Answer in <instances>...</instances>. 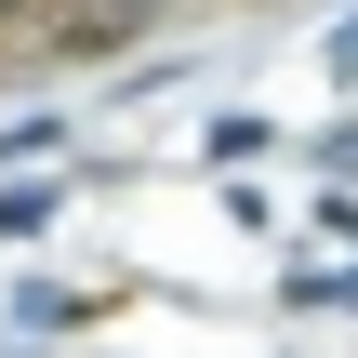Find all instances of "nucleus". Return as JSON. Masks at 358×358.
Returning <instances> with one entry per match:
<instances>
[{
    "instance_id": "nucleus-1",
    "label": "nucleus",
    "mask_w": 358,
    "mask_h": 358,
    "mask_svg": "<svg viewBox=\"0 0 358 358\" xmlns=\"http://www.w3.org/2000/svg\"><path fill=\"white\" fill-rule=\"evenodd\" d=\"M53 213H66V199H53V186H40V173H27V159H13V186H0V239H40V226H53Z\"/></svg>"
},
{
    "instance_id": "nucleus-2",
    "label": "nucleus",
    "mask_w": 358,
    "mask_h": 358,
    "mask_svg": "<svg viewBox=\"0 0 358 358\" xmlns=\"http://www.w3.org/2000/svg\"><path fill=\"white\" fill-rule=\"evenodd\" d=\"M199 146H213V159H226V173H239V159H266V146H279V133H266V120H252V106H226V120H213V133H199Z\"/></svg>"
},
{
    "instance_id": "nucleus-3",
    "label": "nucleus",
    "mask_w": 358,
    "mask_h": 358,
    "mask_svg": "<svg viewBox=\"0 0 358 358\" xmlns=\"http://www.w3.org/2000/svg\"><path fill=\"white\" fill-rule=\"evenodd\" d=\"M13 319H27V332H80V292H53V279H27V292H13Z\"/></svg>"
},
{
    "instance_id": "nucleus-4",
    "label": "nucleus",
    "mask_w": 358,
    "mask_h": 358,
    "mask_svg": "<svg viewBox=\"0 0 358 358\" xmlns=\"http://www.w3.org/2000/svg\"><path fill=\"white\" fill-rule=\"evenodd\" d=\"M292 306H345L358 319V266H292Z\"/></svg>"
},
{
    "instance_id": "nucleus-5",
    "label": "nucleus",
    "mask_w": 358,
    "mask_h": 358,
    "mask_svg": "<svg viewBox=\"0 0 358 358\" xmlns=\"http://www.w3.org/2000/svg\"><path fill=\"white\" fill-rule=\"evenodd\" d=\"M319 173H332V186H358V120H332V133H319Z\"/></svg>"
},
{
    "instance_id": "nucleus-6",
    "label": "nucleus",
    "mask_w": 358,
    "mask_h": 358,
    "mask_svg": "<svg viewBox=\"0 0 358 358\" xmlns=\"http://www.w3.org/2000/svg\"><path fill=\"white\" fill-rule=\"evenodd\" d=\"M319 53H332V80H358V13L332 27V40H319Z\"/></svg>"
},
{
    "instance_id": "nucleus-7",
    "label": "nucleus",
    "mask_w": 358,
    "mask_h": 358,
    "mask_svg": "<svg viewBox=\"0 0 358 358\" xmlns=\"http://www.w3.org/2000/svg\"><path fill=\"white\" fill-rule=\"evenodd\" d=\"M0 13H13V0H0Z\"/></svg>"
},
{
    "instance_id": "nucleus-8",
    "label": "nucleus",
    "mask_w": 358,
    "mask_h": 358,
    "mask_svg": "<svg viewBox=\"0 0 358 358\" xmlns=\"http://www.w3.org/2000/svg\"><path fill=\"white\" fill-rule=\"evenodd\" d=\"M133 13H146V0H133Z\"/></svg>"
}]
</instances>
